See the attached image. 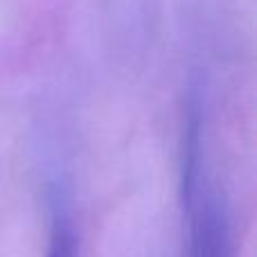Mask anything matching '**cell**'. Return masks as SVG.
<instances>
[{
    "label": "cell",
    "mask_w": 257,
    "mask_h": 257,
    "mask_svg": "<svg viewBox=\"0 0 257 257\" xmlns=\"http://www.w3.org/2000/svg\"><path fill=\"white\" fill-rule=\"evenodd\" d=\"M48 257H79V235H77L75 214H72V201L59 183H52L48 190Z\"/></svg>",
    "instance_id": "cell-2"
},
{
    "label": "cell",
    "mask_w": 257,
    "mask_h": 257,
    "mask_svg": "<svg viewBox=\"0 0 257 257\" xmlns=\"http://www.w3.org/2000/svg\"><path fill=\"white\" fill-rule=\"evenodd\" d=\"M203 113L196 99L190 102L183 138V208L187 221L190 257H235L230 210L226 196L208 172L203 154Z\"/></svg>",
    "instance_id": "cell-1"
}]
</instances>
